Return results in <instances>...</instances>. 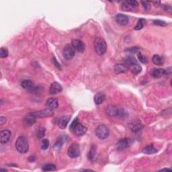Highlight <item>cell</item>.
<instances>
[{
  "label": "cell",
  "mask_w": 172,
  "mask_h": 172,
  "mask_svg": "<svg viewBox=\"0 0 172 172\" xmlns=\"http://www.w3.org/2000/svg\"><path fill=\"white\" fill-rule=\"evenodd\" d=\"M125 65L133 74L137 75L142 70V67L138 63V61L132 56H128L125 59Z\"/></svg>",
  "instance_id": "1"
},
{
  "label": "cell",
  "mask_w": 172,
  "mask_h": 172,
  "mask_svg": "<svg viewBox=\"0 0 172 172\" xmlns=\"http://www.w3.org/2000/svg\"><path fill=\"white\" fill-rule=\"evenodd\" d=\"M94 49L98 55H102L106 52L107 44L103 38L96 37L94 41Z\"/></svg>",
  "instance_id": "2"
},
{
  "label": "cell",
  "mask_w": 172,
  "mask_h": 172,
  "mask_svg": "<svg viewBox=\"0 0 172 172\" xmlns=\"http://www.w3.org/2000/svg\"><path fill=\"white\" fill-rule=\"evenodd\" d=\"M29 144L27 139L24 136L19 137L16 142V149L19 153H26L29 151Z\"/></svg>",
  "instance_id": "3"
},
{
  "label": "cell",
  "mask_w": 172,
  "mask_h": 172,
  "mask_svg": "<svg viewBox=\"0 0 172 172\" xmlns=\"http://www.w3.org/2000/svg\"><path fill=\"white\" fill-rule=\"evenodd\" d=\"M70 130L74 133L76 136H82L87 131V128L85 126L78 122V119H75L71 123L70 126Z\"/></svg>",
  "instance_id": "4"
},
{
  "label": "cell",
  "mask_w": 172,
  "mask_h": 172,
  "mask_svg": "<svg viewBox=\"0 0 172 172\" xmlns=\"http://www.w3.org/2000/svg\"><path fill=\"white\" fill-rule=\"evenodd\" d=\"M95 133L96 137L99 138L100 139H105L106 138H108L110 134V131L108 128L107 127L106 125H101L98 126L95 128Z\"/></svg>",
  "instance_id": "5"
},
{
  "label": "cell",
  "mask_w": 172,
  "mask_h": 172,
  "mask_svg": "<svg viewBox=\"0 0 172 172\" xmlns=\"http://www.w3.org/2000/svg\"><path fill=\"white\" fill-rule=\"evenodd\" d=\"M63 55L64 58L67 60H71L75 55V50L71 44H68L65 46L63 50Z\"/></svg>",
  "instance_id": "6"
},
{
  "label": "cell",
  "mask_w": 172,
  "mask_h": 172,
  "mask_svg": "<svg viewBox=\"0 0 172 172\" xmlns=\"http://www.w3.org/2000/svg\"><path fill=\"white\" fill-rule=\"evenodd\" d=\"M67 155L71 158H77L80 155V145L77 143H73L67 151Z\"/></svg>",
  "instance_id": "7"
},
{
  "label": "cell",
  "mask_w": 172,
  "mask_h": 172,
  "mask_svg": "<svg viewBox=\"0 0 172 172\" xmlns=\"http://www.w3.org/2000/svg\"><path fill=\"white\" fill-rule=\"evenodd\" d=\"M120 108L114 105H109L106 107V113L111 117H118Z\"/></svg>",
  "instance_id": "8"
},
{
  "label": "cell",
  "mask_w": 172,
  "mask_h": 172,
  "mask_svg": "<svg viewBox=\"0 0 172 172\" xmlns=\"http://www.w3.org/2000/svg\"><path fill=\"white\" fill-rule=\"evenodd\" d=\"M36 116L35 113H29L26 115V116L24 118V124L26 126H31L36 122Z\"/></svg>",
  "instance_id": "9"
},
{
  "label": "cell",
  "mask_w": 172,
  "mask_h": 172,
  "mask_svg": "<svg viewBox=\"0 0 172 172\" xmlns=\"http://www.w3.org/2000/svg\"><path fill=\"white\" fill-rule=\"evenodd\" d=\"M71 45L73 47V48H74L75 50L78 52L83 53L85 51L86 46L83 41L78 40V39H74V40H73L71 42Z\"/></svg>",
  "instance_id": "10"
},
{
  "label": "cell",
  "mask_w": 172,
  "mask_h": 172,
  "mask_svg": "<svg viewBox=\"0 0 172 172\" xmlns=\"http://www.w3.org/2000/svg\"><path fill=\"white\" fill-rule=\"evenodd\" d=\"M11 134L12 133L9 130H4V131H1L0 132V142L1 143L5 144L9 141Z\"/></svg>",
  "instance_id": "11"
},
{
  "label": "cell",
  "mask_w": 172,
  "mask_h": 172,
  "mask_svg": "<svg viewBox=\"0 0 172 172\" xmlns=\"http://www.w3.org/2000/svg\"><path fill=\"white\" fill-rule=\"evenodd\" d=\"M62 90H63V87H62L60 83L57 82H53L51 85H50L49 92L50 94L55 95L61 92Z\"/></svg>",
  "instance_id": "12"
},
{
  "label": "cell",
  "mask_w": 172,
  "mask_h": 172,
  "mask_svg": "<svg viewBox=\"0 0 172 172\" xmlns=\"http://www.w3.org/2000/svg\"><path fill=\"white\" fill-rule=\"evenodd\" d=\"M21 86L24 89L28 90L30 92H32L35 90V86L33 82L30 80H25L21 82Z\"/></svg>",
  "instance_id": "13"
},
{
  "label": "cell",
  "mask_w": 172,
  "mask_h": 172,
  "mask_svg": "<svg viewBox=\"0 0 172 172\" xmlns=\"http://www.w3.org/2000/svg\"><path fill=\"white\" fill-rule=\"evenodd\" d=\"M59 106V101L58 100L56 99L55 98H49L47 100L46 102V107L47 108H49L52 110H54Z\"/></svg>",
  "instance_id": "14"
},
{
  "label": "cell",
  "mask_w": 172,
  "mask_h": 172,
  "mask_svg": "<svg viewBox=\"0 0 172 172\" xmlns=\"http://www.w3.org/2000/svg\"><path fill=\"white\" fill-rule=\"evenodd\" d=\"M70 118H71V117H70L69 116H62L60 119H59L58 122L59 128L61 129L65 128L69 122Z\"/></svg>",
  "instance_id": "15"
},
{
  "label": "cell",
  "mask_w": 172,
  "mask_h": 172,
  "mask_svg": "<svg viewBox=\"0 0 172 172\" xmlns=\"http://www.w3.org/2000/svg\"><path fill=\"white\" fill-rule=\"evenodd\" d=\"M35 113L37 118L51 116L53 114V110H50L49 108H47V109L44 110L35 112Z\"/></svg>",
  "instance_id": "16"
},
{
  "label": "cell",
  "mask_w": 172,
  "mask_h": 172,
  "mask_svg": "<svg viewBox=\"0 0 172 172\" xmlns=\"http://www.w3.org/2000/svg\"><path fill=\"white\" fill-rule=\"evenodd\" d=\"M116 21L120 25H126L128 23V18L126 15L119 14L116 16Z\"/></svg>",
  "instance_id": "17"
},
{
  "label": "cell",
  "mask_w": 172,
  "mask_h": 172,
  "mask_svg": "<svg viewBox=\"0 0 172 172\" xmlns=\"http://www.w3.org/2000/svg\"><path fill=\"white\" fill-rule=\"evenodd\" d=\"M128 140L127 139H120L116 144V148L118 150L122 151L128 146Z\"/></svg>",
  "instance_id": "18"
},
{
  "label": "cell",
  "mask_w": 172,
  "mask_h": 172,
  "mask_svg": "<svg viewBox=\"0 0 172 172\" xmlns=\"http://www.w3.org/2000/svg\"><path fill=\"white\" fill-rule=\"evenodd\" d=\"M114 72L116 74H120V73H125L128 71L127 67H126L125 65L123 64H116L114 67Z\"/></svg>",
  "instance_id": "19"
},
{
  "label": "cell",
  "mask_w": 172,
  "mask_h": 172,
  "mask_svg": "<svg viewBox=\"0 0 172 172\" xmlns=\"http://www.w3.org/2000/svg\"><path fill=\"white\" fill-rule=\"evenodd\" d=\"M165 74V70L163 69H153L151 71V75L154 78H159Z\"/></svg>",
  "instance_id": "20"
},
{
  "label": "cell",
  "mask_w": 172,
  "mask_h": 172,
  "mask_svg": "<svg viewBox=\"0 0 172 172\" xmlns=\"http://www.w3.org/2000/svg\"><path fill=\"white\" fill-rule=\"evenodd\" d=\"M105 99H106L105 94L101 92H99L95 95L94 102L95 104H97V105H100V104H102L104 102Z\"/></svg>",
  "instance_id": "21"
},
{
  "label": "cell",
  "mask_w": 172,
  "mask_h": 172,
  "mask_svg": "<svg viewBox=\"0 0 172 172\" xmlns=\"http://www.w3.org/2000/svg\"><path fill=\"white\" fill-rule=\"evenodd\" d=\"M152 61L156 65H162L164 63V59L158 55H153V58H152Z\"/></svg>",
  "instance_id": "22"
},
{
  "label": "cell",
  "mask_w": 172,
  "mask_h": 172,
  "mask_svg": "<svg viewBox=\"0 0 172 172\" xmlns=\"http://www.w3.org/2000/svg\"><path fill=\"white\" fill-rule=\"evenodd\" d=\"M143 151L144 153L151 155L155 153L157 151V149L154 147L153 145H149L147 146H146L143 149Z\"/></svg>",
  "instance_id": "23"
},
{
  "label": "cell",
  "mask_w": 172,
  "mask_h": 172,
  "mask_svg": "<svg viewBox=\"0 0 172 172\" xmlns=\"http://www.w3.org/2000/svg\"><path fill=\"white\" fill-rule=\"evenodd\" d=\"M96 157V147L95 145H92L90 149V151L88 154V159L91 161H94Z\"/></svg>",
  "instance_id": "24"
},
{
  "label": "cell",
  "mask_w": 172,
  "mask_h": 172,
  "mask_svg": "<svg viewBox=\"0 0 172 172\" xmlns=\"http://www.w3.org/2000/svg\"><path fill=\"white\" fill-rule=\"evenodd\" d=\"M121 8H122V10L123 11H125V12H128V11L131 12V11H133L134 10H135V8L132 6V5L128 2V1H125L122 3Z\"/></svg>",
  "instance_id": "25"
},
{
  "label": "cell",
  "mask_w": 172,
  "mask_h": 172,
  "mask_svg": "<svg viewBox=\"0 0 172 172\" xmlns=\"http://www.w3.org/2000/svg\"><path fill=\"white\" fill-rule=\"evenodd\" d=\"M43 170L44 171H55L56 170V166L54 164H51V163H49V164H47L44 166H43Z\"/></svg>",
  "instance_id": "26"
},
{
  "label": "cell",
  "mask_w": 172,
  "mask_h": 172,
  "mask_svg": "<svg viewBox=\"0 0 172 172\" xmlns=\"http://www.w3.org/2000/svg\"><path fill=\"white\" fill-rule=\"evenodd\" d=\"M145 20L144 19L139 20V21H138L137 25L134 27V30H139L140 29H142L143 28V26H144V24H145Z\"/></svg>",
  "instance_id": "27"
},
{
  "label": "cell",
  "mask_w": 172,
  "mask_h": 172,
  "mask_svg": "<svg viewBox=\"0 0 172 172\" xmlns=\"http://www.w3.org/2000/svg\"><path fill=\"white\" fill-rule=\"evenodd\" d=\"M142 127H143V126L140 122L135 123L134 125H132V126L131 127V131L133 132H137L138 131H139L142 128Z\"/></svg>",
  "instance_id": "28"
},
{
  "label": "cell",
  "mask_w": 172,
  "mask_h": 172,
  "mask_svg": "<svg viewBox=\"0 0 172 172\" xmlns=\"http://www.w3.org/2000/svg\"><path fill=\"white\" fill-rule=\"evenodd\" d=\"M49 146V141L48 139H43L41 142V149L43 150H47Z\"/></svg>",
  "instance_id": "29"
},
{
  "label": "cell",
  "mask_w": 172,
  "mask_h": 172,
  "mask_svg": "<svg viewBox=\"0 0 172 172\" xmlns=\"http://www.w3.org/2000/svg\"><path fill=\"white\" fill-rule=\"evenodd\" d=\"M8 56V50L6 48L2 47L0 49V57L5 58Z\"/></svg>",
  "instance_id": "30"
},
{
  "label": "cell",
  "mask_w": 172,
  "mask_h": 172,
  "mask_svg": "<svg viewBox=\"0 0 172 172\" xmlns=\"http://www.w3.org/2000/svg\"><path fill=\"white\" fill-rule=\"evenodd\" d=\"M138 58H139V60L140 61V62H141L142 63L146 64L148 63L147 58H146L145 55H143L142 53H140L138 54Z\"/></svg>",
  "instance_id": "31"
},
{
  "label": "cell",
  "mask_w": 172,
  "mask_h": 172,
  "mask_svg": "<svg viewBox=\"0 0 172 172\" xmlns=\"http://www.w3.org/2000/svg\"><path fill=\"white\" fill-rule=\"evenodd\" d=\"M45 134V129L43 127H40L38 130H37V137L38 138H41L44 137Z\"/></svg>",
  "instance_id": "32"
},
{
  "label": "cell",
  "mask_w": 172,
  "mask_h": 172,
  "mask_svg": "<svg viewBox=\"0 0 172 172\" xmlns=\"http://www.w3.org/2000/svg\"><path fill=\"white\" fill-rule=\"evenodd\" d=\"M141 3L143 4L144 9H145L146 11H149L151 10V5L150 4V3H149V2H141Z\"/></svg>",
  "instance_id": "33"
},
{
  "label": "cell",
  "mask_w": 172,
  "mask_h": 172,
  "mask_svg": "<svg viewBox=\"0 0 172 172\" xmlns=\"http://www.w3.org/2000/svg\"><path fill=\"white\" fill-rule=\"evenodd\" d=\"M138 50H139V48L137 47H132V48H128V49H126L125 51L126 52H129L131 53H137Z\"/></svg>",
  "instance_id": "34"
},
{
  "label": "cell",
  "mask_w": 172,
  "mask_h": 172,
  "mask_svg": "<svg viewBox=\"0 0 172 172\" xmlns=\"http://www.w3.org/2000/svg\"><path fill=\"white\" fill-rule=\"evenodd\" d=\"M154 24L157 25V26H164L167 25V24L165 23L164 21H162V20H155L154 21Z\"/></svg>",
  "instance_id": "35"
},
{
  "label": "cell",
  "mask_w": 172,
  "mask_h": 172,
  "mask_svg": "<svg viewBox=\"0 0 172 172\" xmlns=\"http://www.w3.org/2000/svg\"><path fill=\"white\" fill-rule=\"evenodd\" d=\"M163 10L167 11V12H171V7L170 6V5H163Z\"/></svg>",
  "instance_id": "36"
},
{
  "label": "cell",
  "mask_w": 172,
  "mask_h": 172,
  "mask_svg": "<svg viewBox=\"0 0 172 172\" xmlns=\"http://www.w3.org/2000/svg\"><path fill=\"white\" fill-rule=\"evenodd\" d=\"M53 63H54V65L56 66V67H57L59 69H61V66H60V64H59L57 61V59H56L55 57L53 58Z\"/></svg>",
  "instance_id": "37"
},
{
  "label": "cell",
  "mask_w": 172,
  "mask_h": 172,
  "mask_svg": "<svg viewBox=\"0 0 172 172\" xmlns=\"http://www.w3.org/2000/svg\"><path fill=\"white\" fill-rule=\"evenodd\" d=\"M5 122H6V118L4 116L0 117V123H1L2 125H4Z\"/></svg>",
  "instance_id": "38"
},
{
  "label": "cell",
  "mask_w": 172,
  "mask_h": 172,
  "mask_svg": "<svg viewBox=\"0 0 172 172\" xmlns=\"http://www.w3.org/2000/svg\"><path fill=\"white\" fill-rule=\"evenodd\" d=\"M29 161H30V162H34V161H35V157L31 155V156L29 158Z\"/></svg>",
  "instance_id": "39"
},
{
  "label": "cell",
  "mask_w": 172,
  "mask_h": 172,
  "mask_svg": "<svg viewBox=\"0 0 172 172\" xmlns=\"http://www.w3.org/2000/svg\"><path fill=\"white\" fill-rule=\"evenodd\" d=\"M160 171H171V169H163V170H161Z\"/></svg>",
  "instance_id": "40"
}]
</instances>
